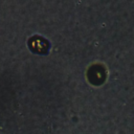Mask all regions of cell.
I'll use <instances>...</instances> for the list:
<instances>
[{"instance_id":"6da1fadb","label":"cell","mask_w":134,"mask_h":134,"mask_svg":"<svg viewBox=\"0 0 134 134\" xmlns=\"http://www.w3.org/2000/svg\"><path fill=\"white\" fill-rule=\"evenodd\" d=\"M29 47L32 49V51L38 53H44L47 51L49 45L46 40L40 37H34L29 40Z\"/></svg>"},{"instance_id":"7a4b0ae2","label":"cell","mask_w":134,"mask_h":134,"mask_svg":"<svg viewBox=\"0 0 134 134\" xmlns=\"http://www.w3.org/2000/svg\"><path fill=\"white\" fill-rule=\"evenodd\" d=\"M90 71L93 74V76L90 77V81L95 83V85L102 83L105 80V71H104V68L102 66L100 67L99 66H94L93 68L90 69Z\"/></svg>"}]
</instances>
